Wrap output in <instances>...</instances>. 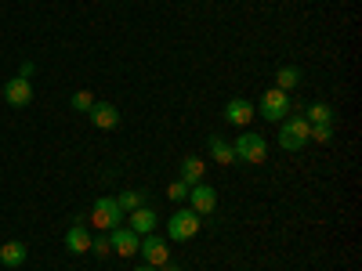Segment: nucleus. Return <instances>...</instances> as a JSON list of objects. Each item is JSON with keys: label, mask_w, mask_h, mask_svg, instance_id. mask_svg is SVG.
Here are the masks:
<instances>
[{"label": "nucleus", "mask_w": 362, "mask_h": 271, "mask_svg": "<svg viewBox=\"0 0 362 271\" xmlns=\"http://www.w3.org/2000/svg\"><path fill=\"white\" fill-rule=\"evenodd\" d=\"M90 253H95V257H109V253H112L109 231H98V235H90Z\"/></svg>", "instance_id": "obj_20"}, {"label": "nucleus", "mask_w": 362, "mask_h": 271, "mask_svg": "<svg viewBox=\"0 0 362 271\" xmlns=\"http://www.w3.org/2000/svg\"><path fill=\"white\" fill-rule=\"evenodd\" d=\"M167 199H174V203H185V199H189V185H185V181H174V185L167 188Z\"/></svg>", "instance_id": "obj_23"}, {"label": "nucleus", "mask_w": 362, "mask_h": 271, "mask_svg": "<svg viewBox=\"0 0 362 271\" xmlns=\"http://www.w3.org/2000/svg\"><path fill=\"white\" fill-rule=\"evenodd\" d=\"M297 83H300V69H297V66H279V73H276V87L290 95Z\"/></svg>", "instance_id": "obj_18"}, {"label": "nucleus", "mask_w": 362, "mask_h": 271, "mask_svg": "<svg viewBox=\"0 0 362 271\" xmlns=\"http://www.w3.org/2000/svg\"><path fill=\"white\" fill-rule=\"evenodd\" d=\"M290 109H293V102H290L286 90H279V87L264 90L261 102H257V116L268 119V124H283V119L290 116Z\"/></svg>", "instance_id": "obj_5"}, {"label": "nucleus", "mask_w": 362, "mask_h": 271, "mask_svg": "<svg viewBox=\"0 0 362 271\" xmlns=\"http://www.w3.org/2000/svg\"><path fill=\"white\" fill-rule=\"evenodd\" d=\"M206 148H210V159H214L218 167H232V163H235V156H232V145H228L225 138L210 134V138H206Z\"/></svg>", "instance_id": "obj_14"}, {"label": "nucleus", "mask_w": 362, "mask_h": 271, "mask_svg": "<svg viewBox=\"0 0 362 271\" xmlns=\"http://www.w3.org/2000/svg\"><path fill=\"white\" fill-rule=\"evenodd\" d=\"M109 243H112V253L116 257H134L138 253V235L127 228V224H119L109 231Z\"/></svg>", "instance_id": "obj_12"}, {"label": "nucleus", "mask_w": 362, "mask_h": 271, "mask_svg": "<svg viewBox=\"0 0 362 271\" xmlns=\"http://www.w3.org/2000/svg\"><path fill=\"white\" fill-rule=\"evenodd\" d=\"M18 76H25V80H29V76H33V62H22V69H18Z\"/></svg>", "instance_id": "obj_24"}, {"label": "nucleus", "mask_w": 362, "mask_h": 271, "mask_svg": "<svg viewBox=\"0 0 362 271\" xmlns=\"http://www.w3.org/2000/svg\"><path fill=\"white\" fill-rule=\"evenodd\" d=\"M308 134H312V124H308V119L300 116V112H290V116L283 119V124H279L276 141H279L283 152H300V148H305V145L312 141Z\"/></svg>", "instance_id": "obj_2"}, {"label": "nucleus", "mask_w": 362, "mask_h": 271, "mask_svg": "<svg viewBox=\"0 0 362 271\" xmlns=\"http://www.w3.org/2000/svg\"><path fill=\"white\" fill-rule=\"evenodd\" d=\"M160 271H181V267H177V264H170V260H167V264H163V267H160Z\"/></svg>", "instance_id": "obj_26"}, {"label": "nucleus", "mask_w": 362, "mask_h": 271, "mask_svg": "<svg viewBox=\"0 0 362 271\" xmlns=\"http://www.w3.org/2000/svg\"><path fill=\"white\" fill-rule=\"evenodd\" d=\"M199 228H203V217L196 210H174L167 217V239L170 243H189V239L199 235Z\"/></svg>", "instance_id": "obj_3"}, {"label": "nucleus", "mask_w": 362, "mask_h": 271, "mask_svg": "<svg viewBox=\"0 0 362 271\" xmlns=\"http://www.w3.org/2000/svg\"><path fill=\"white\" fill-rule=\"evenodd\" d=\"M69 105H73L76 112H83V116H87V112H90V105H95V95H90V90H76V95L69 98Z\"/></svg>", "instance_id": "obj_21"}, {"label": "nucleus", "mask_w": 362, "mask_h": 271, "mask_svg": "<svg viewBox=\"0 0 362 271\" xmlns=\"http://www.w3.org/2000/svg\"><path fill=\"white\" fill-rule=\"evenodd\" d=\"M124 210H119V203H116V195H98L95 199V206H90V224H95L98 231H112V228H119L124 224Z\"/></svg>", "instance_id": "obj_4"}, {"label": "nucleus", "mask_w": 362, "mask_h": 271, "mask_svg": "<svg viewBox=\"0 0 362 271\" xmlns=\"http://www.w3.org/2000/svg\"><path fill=\"white\" fill-rule=\"evenodd\" d=\"M232 156H235V163H243V167H261L268 159V138L257 134V131H243L232 141Z\"/></svg>", "instance_id": "obj_1"}, {"label": "nucleus", "mask_w": 362, "mask_h": 271, "mask_svg": "<svg viewBox=\"0 0 362 271\" xmlns=\"http://www.w3.org/2000/svg\"><path fill=\"white\" fill-rule=\"evenodd\" d=\"M25 257H29V250H25V243H18V239H11V243L0 246V264L4 267H22Z\"/></svg>", "instance_id": "obj_15"}, {"label": "nucleus", "mask_w": 362, "mask_h": 271, "mask_svg": "<svg viewBox=\"0 0 362 271\" xmlns=\"http://www.w3.org/2000/svg\"><path fill=\"white\" fill-rule=\"evenodd\" d=\"M116 203H119V210H124V214H131V210H138V206H145L148 203V192H119L116 195Z\"/></svg>", "instance_id": "obj_19"}, {"label": "nucleus", "mask_w": 362, "mask_h": 271, "mask_svg": "<svg viewBox=\"0 0 362 271\" xmlns=\"http://www.w3.org/2000/svg\"><path fill=\"white\" fill-rule=\"evenodd\" d=\"M66 250L69 253H90V231H87V224L76 217V224L66 231Z\"/></svg>", "instance_id": "obj_13"}, {"label": "nucleus", "mask_w": 362, "mask_h": 271, "mask_svg": "<svg viewBox=\"0 0 362 271\" xmlns=\"http://www.w3.org/2000/svg\"><path fill=\"white\" fill-rule=\"evenodd\" d=\"M138 253L145 264H153V267H163L170 260V250H167V239L163 235H141V243H138Z\"/></svg>", "instance_id": "obj_6"}, {"label": "nucleus", "mask_w": 362, "mask_h": 271, "mask_svg": "<svg viewBox=\"0 0 362 271\" xmlns=\"http://www.w3.org/2000/svg\"><path fill=\"white\" fill-rule=\"evenodd\" d=\"M4 102L15 105V109H25L29 102H33V83H29L25 76H11L4 83Z\"/></svg>", "instance_id": "obj_9"}, {"label": "nucleus", "mask_w": 362, "mask_h": 271, "mask_svg": "<svg viewBox=\"0 0 362 271\" xmlns=\"http://www.w3.org/2000/svg\"><path fill=\"white\" fill-rule=\"evenodd\" d=\"M254 105L247 102V98H232V102H225V124H232V127H250L254 124Z\"/></svg>", "instance_id": "obj_10"}, {"label": "nucleus", "mask_w": 362, "mask_h": 271, "mask_svg": "<svg viewBox=\"0 0 362 271\" xmlns=\"http://www.w3.org/2000/svg\"><path fill=\"white\" fill-rule=\"evenodd\" d=\"M156 224H160V214H156V210L148 206V203L127 214V228H131L138 239H141V235H153V231H156Z\"/></svg>", "instance_id": "obj_7"}, {"label": "nucleus", "mask_w": 362, "mask_h": 271, "mask_svg": "<svg viewBox=\"0 0 362 271\" xmlns=\"http://www.w3.org/2000/svg\"><path fill=\"white\" fill-rule=\"evenodd\" d=\"M134 271H160V267H153V264H145V260H141V264H138Z\"/></svg>", "instance_id": "obj_25"}, {"label": "nucleus", "mask_w": 362, "mask_h": 271, "mask_svg": "<svg viewBox=\"0 0 362 271\" xmlns=\"http://www.w3.org/2000/svg\"><path fill=\"white\" fill-rule=\"evenodd\" d=\"M308 138H312V141H319V145H326L329 138H334V124H315Z\"/></svg>", "instance_id": "obj_22"}, {"label": "nucleus", "mask_w": 362, "mask_h": 271, "mask_svg": "<svg viewBox=\"0 0 362 271\" xmlns=\"http://www.w3.org/2000/svg\"><path fill=\"white\" fill-rule=\"evenodd\" d=\"M87 116H90V124H95L98 131H116L119 127V109L112 102H95Z\"/></svg>", "instance_id": "obj_11"}, {"label": "nucleus", "mask_w": 362, "mask_h": 271, "mask_svg": "<svg viewBox=\"0 0 362 271\" xmlns=\"http://www.w3.org/2000/svg\"><path fill=\"white\" fill-rule=\"evenodd\" d=\"M300 116H305L312 127H315V124H334V119H337V112L329 109L326 102H312V105H305V109H300Z\"/></svg>", "instance_id": "obj_17"}, {"label": "nucleus", "mask_w": 362, "mask_h": 271, "mask_svg": "<svg viewBox=\"0 0 362 271\" xmlns=\"http://www.w3.org/2000/svg\"><path fill=\"white\" fill-rule=\"evenodd\" d=\"M189 210H196V214L203 217V214H214L218 210V188H210V185H192L189 188Z\"/></svg>", "instance_id": "obj_8"}, {"label": "nucleus", "mask_w": 362, "mask_h": 271, "mask_svg": "<svg viewBox=\"0 0 362 271\" xmlns=\"http://www.w3.org/2000/svg\"><path fill=\"white\" fill-rule=\"evenodd\" d=\"M203 174H206V163L199 156H185V159H181V177L177 181H185V185L192 188V185H199V181H203Z\"/></svg>", "instance_id": "obj_16"}]
</instances>
